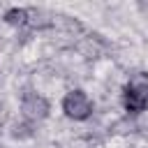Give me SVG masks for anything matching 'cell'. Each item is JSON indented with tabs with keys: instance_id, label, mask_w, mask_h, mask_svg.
Returning a JSON list of instances; mask_svg holds the SVG:
<instances>
[{
	"instance_id": "obj_1",
	"label": "cell",
	"mask_w": 148,
	"mask_h": 148,
	"mask_svg": "<svg viewBox=\"0 0 148 148\" xmlns=\"http://www.w3.org/2000/svg\"><path fill=\"white\" fill-rule=\"evenodd\" d=\"M62 113L69 118V120H76V123H81V120H88L90 116H92V99L88 97V92H83L81 88H74V90H69L65 97H62Z\"/></svg>"
},
{
	"instance_id": "obj_4",
	"label": "cell",
	"mask_w": 148,
	"mask_h": 148,
	"mask_svg": "<svg viewBox=\"0 0 148 148\" xmlns=\"http://www.w3.org/2000/svg\"><path fill=\"white\" fill-rule=\"evenodd\" d=\"M28 18H30V9H25V7H12L5 12V23L16 25V28L28 25Z\"/></svg>"
},
{
	"instance_id": "obj_2",
	"label": "cell",
	"mask_w": 148,
	"mask_h": 148,
	"mask_svg": "<svg viewBox=\"0 0 148 148\" xmlns=\"http://www.w3.org/2000/svg\"><path fill=\"white\" fill-rule=\"evenodd\" d=\"M123 102H125V109L130 113L148 111V79L146 76H134L125 88Z\"/></svg>"
},
{
	"instance_id": "obj_3",
	"label": "cell",
	"mask_w": 148,
	"mask_h": 148,
	"mask_svg": "<svg viewBox=\"0 0 148 148\" xmlns=\"http://www.w3.org/2000/svg\"><path fill=\"white\" fill-rule=\"evenodd\" d=\"M51 111V104L44 95L39 92H25L23 99H21V116L28 120V123H39L49 116Z\"/></svg>"
}]
</instances>
